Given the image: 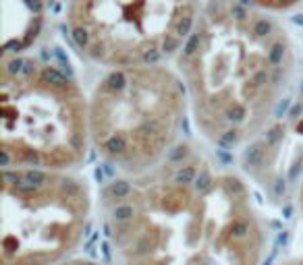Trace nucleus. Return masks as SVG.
<instances>
[{"instance_id":"f257e3e1","label":"nucleus","mask_w":303,"mask_h":265,"mask_svg":"<svg viewBox=\"0 0 303 265\" xmlns=\"http://www.w3.org/2000/svg\"><path fill=\"white\" fill-rule=\"evenodd\" d=\"M100 205L112 265H264L266 226L245 178L191 145L118 176Z\"/></svg>"},{"instance_id":"f03ea898","label":"nucleus","mask_w":303,"mask_h":265,"mask_svg":"<svg viewBox=\"0 0 303 265\" xmlns=\"http://www.w3.org/2000/svg\"><path fill=\"white\" fill-rule=\"evenodd\" d=\"M293 64V44L268 11L245 0H204L176 54L199 135L220 149L258 141L274 122Z\"/></svg>"},{"instance_id":"7ed1b4c3","label":"nucleus","mask_w":303,"mask_h":265,"mask_svg":"<svg viewBox=\"0 0 303 265\" xmlns=\"http://www.w3.org/2000/svg\"><path fill=\"white\" fill-rule=\"evenodd\" d=\"M92 149L87 97L63 64L38 56L3 58V168L73 172Z\"/></svg>"},{"instance_id":"20e7f679","label":"nucleus","mask_w":303,"mask_h":265,"mask_svg":"<svg viewBox=\"0 0 303 265\" xmlns=\"http://www.w3.org/2000/svg\"><path fill=\"white\" fill-rule=\"evenodd\" d=\"M92 149L120 176L160 166L179 145L189 97L166 64L110 69L87 97Z\"/></svg>"},{"instance_id":"39448f33","label":"nucleus","mask_w":303,"mask_h":265,"mask_svg":"<svg viewBox=\"0 0 303 265\" xmlns=\"http://www.w3.org/2000/svg\"><path fill=\"white\" fill-rule=\"evenodd\" d=\"M94 193L75 172L3 168L0 265H58L77 257Z\"/></svg>"},{"instance_id":"423d86ee","label":"nucleus","mask_w":303,"mask_h":265,"mask_svg":"<svg viewBox=\"0 0 303 265\" xmlns=\"http://www.w3.org/2000/svg\"><path fill=\"white\" fill-rule=\"evenodd\" d=\"M199 0H69L73 46L106 69L162 64L181 52L199 15Z\"/></svg>"},{"instance_id":"0eeeda50","label":"nucleus","mask_w":303,"mask_h":265,"mask_svg":"<svg viewBox=\"0 0 303 265\" xmlns=\"http://www.w3.org/2000/svg\"><path fill=\"white\" fill-rule=\"evenodd\" d=\"M251 160H245L247 172L258 180H270L285 166H297L303 162V95L295 106L276 122H272L266 132L247 147Z\"/></svg>"},{"instance_id":"6e6552de","label":"nucleus","mask_w":303,"mask_h":265,"mask_svg":"<svg viewBox=\"0 0 303 265\" xmlns=\"http://www.w3.org/2000/svg\"><path fill=\"white\" fill-rule=\"evenodd\" d=\"M44 25L40 0H3V58L23 56Z\"/></svg>"},{"instance_id":"1a4fd4ad","label":"nucleus","mask_w":303,"mask_h":265,"mask_svg":"<svg viewBox=\"0 0 303 265\" xmlns=\"http://www.w3.org/2000/svg\"><path fill=\"white\" fill-rule=\"evenodd\" d=\"M245 3H249L262 11H268V13H281V11H289L297 5H301L303 0H245Z\"/></svg>"},{"instance_id":"9d476101","label":"nucleus","mask_w":303,"mask_h":265,"mask_svg":"<svg viewBox=\"0 0 303 265\" xmlns=\"http://www.w3.org/2000/svg\"><path fill=\"white\" fill-rule=\"evenodd\" d=\"M58 265H108L100 259H94V257H83V255H77V257H71L63 263H58Z\"/></svg>"},{"instance_id":"9b49d317","label":"nucleus","mask_w":303,"mask_h":265,"mask_svg":"<svg viewBox=\"0 0 303 265\" xmlns=\"http://www.w3.org/2000/svg\"><path fill=\"white\" fill-rule=\"evenodd\" d=\"M295 203H297V211L303 220V172L299 176V182H297V191H295Z\"/></svg>"},{"instance_id":"f8f14e48","label":"nucleus","mask_w":303,"mask_h":265,"mask_svg":"<svg viewBox=\"0 0 303 265\" xmlns=\"http://www.w3.org/2000/svg\"><path fill=\"white\" fill-rule=\"evenodd\" d=\"M276 265H303V255H301V257H289V259L281 261V263H276Z\"/></svg>"}]
</instances>
